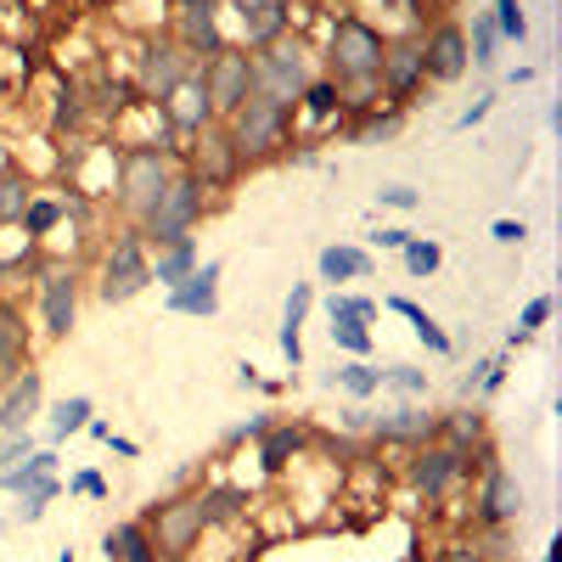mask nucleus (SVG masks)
Returning <instances> with one entry per match:
<instances>
[{"mask_svg":"<svg viewBox=\"0 0 562 562\" xmlns=\"http://www.w3.org/2000/svg\"><path fill=\"white\" fill-rule=\"evenodd\" d=\"M225 130H231V140H237L243 169H265V164H281L288 147H293V108L270 102V97H248L225 119Z\"/></svg>","mask_w":562,"mask_h":562,"instance_id":"nucleus-1","label":"nucleus"},{"mask_svg":"<svg viewBox=\"0 0 562 562\" xmlns=\"http://www.w3.org/2000/svg\"><path fill=\"white\" fill-rule=\"evenodd\" d=\"M214 214V198H209V186L192 175V169H175V180L164 186V198L158 209L140 220V237H147V248H169L180 237H198V225Z\"/></svg>","mask_w":562,"mask_h":562,"instance_id":"nucleus-2","label":"nucleus"},{"mask_svg":"<svg viewBox=\"0 0 562 562\" xmlns=\"http://www.w3.org/2000/svg\"><path fill=\"white\" fill-rule=\"evenodd\" d=\"M180 158L158 153V147H119V180H113V203L124 214V225H140L158 198H164V186L175 180Z\"/></svg>","mask_w":562,"mask_h":562,"instance_id":"nucleus-3","label":"nucleus"},{"mask_svg":"<svg viewBox=\"0 0 562 562\" xmlns=\"http://www.w3.org/2000/svg\"><path fill=\"white\" fill-rule=\"evenodd\" d=\"M153 248L140 237V225H124L108 237V248L97 254V299L102 304H130L153 288V270H147Z\"/></svg>","mask_w":562,"mask_h":562,"instance_id":"nucleus-4","label":"nucleus"},{"mask_svg":"<svg viewBox=\"0 0 562 562\" xmlns=\"http://www.w3.org/2000/svg\"><path fill=\"white\" fill-rule=\"evenodd\" d=\"M383 45H389V34L371 23V18H360V12H349V18H338L333 29H326V79L333 85H349V79H378V68H383Z\"/></svg>","mask_w":562,"mask_h":562,"instance_id":"nucleus-5","label":"nucleus"},{"mask_svg":"<svg viewBox=\"0 0 562 562\" xmlns=\"http://www.w3.org/2000/svg\"><path fill=\"white\" fill-rule=\"evenodd\" d=\"M34 293H40V333L63 344L79 326V293H85V265L79 259H52L45 254L34 270Z\"/></svg>","mask_w":562,"mask_h":562,"instance_id":"nucleus-6","label":"nucleus"},{"mask_svg":"<svg viewBox=\"0 0 562 562\" xmlns=\"http://www.w3.org/2000/svg\"><path fill=\"white\" fill-rule=\"evenodd\" d=\"M248 57H254V97H270V102L293 108L304 97V85L315 79V52L293 34L270 40L265 52H248Z\"/></svg>","mask_w":562,"mask_h":562,"instance_id":"nucleus-7","label":"nucleus"},{"mask_svg":"<svg viewBox=\"0 0 562 562\" xmlns=\"http://www.w3.org/2000/svg\"><path fill=\"white\" fill-rule=\"evenodd\" d=\"M479 467V495H473V529H518L524 518V484L506 473V461L495 450V439L484 450H473Z\"/></svg>","mask_w":562,"mask_h":562,"instance_id":"nucleus-8","label":"nucleus"},{"mask_svg":"<svg viewBox=\"0 0 562 562\" xmlns=\"http://www.w3.org/2000/svg\"><path fill=\"white\" fill-rule=\"evenodd\" d=\"M140 524H147L153 551H158L164 562H186V557H192V551L203 546V535H209L198 495H169V501H153L147 512H140Z\"/></svg>","mask_w":562,"mask_h":562,"instance_id":"nucleus-9","label":"nucleus"},{"mask_svg":"<svg viewBox=\"0 0 562 562\" xmlns=\"http://www.w3.org/2000/svg\"><path fill=\"white\" fill-rule=\"evenodd\" d=\"M198 63L175 45V34H140V45H135V74H130V85H135V97L140 102H164L169 90L192 74Z\"/></svg>","mask_w":562,"mask_h":562,"instance_id":"nucleus-10","label":"nucleus"},{"mask_svg":"<svg viewBox=\"0 0 562 562\" xmlns=\"http://www.w3.org/2000/svg\"><path fill=\"white\" fill-rule=\"evenodd\" d=\"M180 169H192L209 192H231L248 169H243V158H237V140H231V130L225 124H209V130H198L192 140L180 147Z\"/></svg>","mask_w":562,"mask_h":562,"instance_id":"nucleus-11","label":"nucleus"},{"mask_svg":"<svg viewBox=\"0 0 562 562\" xmlns=\"http://www.w3.org/2000/svg\"><path fill=\"white\" fill-rule=\"evenodd\" d=\"M198 79H203V90H209L214 119L225 124L231 113L254 97V57L243 52V45H225V52H214L209 63H198Z\"/></svg>","mask_w":562,"mask_h":562,"instance_id":"nucleus-12","label":"nucleus"},{"mask_svg":"<svg viewBox=\"0 0 562 562\" xmlns=\"http://www.w3.org/2000/svg\"><path fill=\"white\" fill-rule=\"evenodd\" d=\"M467 473H473V456H461V450H450V445H439V439L416 445L411 461H405V484H411L416 495H428V501L456 495V490L467 484Z\"/></svg>","mask_w":562,"mask_h":562,"instance_id":"nucleus-13","label":"nucleus"},{"mask_svg":"<svg viewBox=\"0 0 562 562\" xmlns=\"http://www.w3.org/2000/svg\"><path fill=\"white\" fill-rule=\"evenodd\" d=\"M378 85H383V102L389 108H411L422 90H428V68H422V40H416V29H405V34H389V45H383V68H378Z\"/></svg>","mask_w":562,"mask_h":562,"instance_id":"nucleus-14","label":"nucleus"},{"mask_svg":"<svg viewBox=\"0 0 562 562\" xmlns=\"http://www.w3.org/2000/svg\"><path fill=\"white\" fill-rule=\"evenodd\" d=\"M169 34H175V45H180L192 63H209L214 52H225V45H231L214 0H186V7H175V29H169Z\"/></svg>","mask_w":562,"mask_h":562,"instance_id":"nucleus-15","label":"nucleus"},{"mask_svg":"<svg viewBox=\"0 0 562 562\" xmlns=\"http://www.w3.org/2000/svg\"><path fill=\"white\" fill-rule=\"evenodd\" d=\"M422 40V68H428V85H450L467 74V29L456 18H434V29H416Z\"/></svg>","mask_w":562,"mask_h":562,"instance_id":"nucleus-16","label":"nucleus"},{"mask_svg":"<svg viewBox=\"0 0 562 562\" xmlns=\"http://www.w3.org/2000/svg\"><path fill=\"white\" fill-rule=\"evenodd\" d=\"M366 434H371V445H378V450H416V445L439 439V411L400 405V411H389V416H371Z\"/></svg>","mask_w":562,"mask_h":562,"instance_id":"nucleus-17","label":"nucleus"},{"mask_svg":"<svg viewBox=\"0 0 562 562\" xmlns=\"http://www.w3.org/2000/svg\"><path fill=\"white\" fill-rule=\"evenodd\" d=\"M220 276H225V265L220 259H203L192 276L180 281V288L164 293V310L169 315H192V321H214L220 315Z\"/></svg>","mask_w":562,"mask_h":562,"instance_id":"nucleus-18","label":"nucleus"},{"mask_svg":"<svg viewBox=\"0 0 562 562\" xmlns=\"http://www.w3.org/2000/svg\"><path fill=\"white\" fill-rule=\"evenodd\" d=\"M164 108V119H169V130L180 135V147H186V140H192L198 130H209V124H220L214 119V108H209V90H203V79H198V68L192 74H186L175 90H169V97L158 102Z\"/></svg>","mask_w":562,"mask_h":562,"instance_id":"nucleus-19","label":"nucleus"},{"mask_svg":"<svg viewBox=\"0 0 562 562\" xmlns=\"http://www.w3.org/2000/svg\"><path fill=\"white\" fill-rule=\"evenodd\" d=\"M40 411H45V371L40 366H23L12 383H0V434L34 428Z\"/></svg>","mask_w":562,"mask_h":562,"instance_id":"nucleus-20","label":"nucleus"},{"mask_svg":"<svg viewBox=\"0 0 562 562\" xmlns=\"http://www.w3.org/2000/svg\"><path fill=\"white\" fill-rule=\"evenodd\" d=\"M237 34L243 52H265L270 40L293 34V7L288 0H237Z\"/></svg>","mask_w":562,"mask_h":562,"instance_id":"nucleus-21","label":"nucleus"},{"mask_svg":"<svg viewBox=\"0 0 562 562\" xmlns=\"http://www.w3.org/2000/svg\"><path fill=\"white\" fill-rule=\"evenodd\" d=\"M310 439H315L310 422H281V416H276L270 428H265V439H259V467H265L270 479H281L293 461L310 456Z\"/></svg>","mask_w":562,"mask_h":562,"instance_id":"nucleus-22","label":"nucleus"},{"mask_svg":"<svg viewBox=\"0 0 562 562\" xmlns=\"http://www.w3.org/2000/svg\"><path fill=\"white\" fill-rule=\"evenodd\" d=\"M23 366H34V333L18 299H0V383H12Z\"/></svg>","mask_w":562,"mask_h":562,"instance_id":"nucleus-23","label":"nucleus"},{"mask_svg":"<svg viewBox=\"0 0 562 562\" xmlns=\"http://www.w3.org/2000/svg\"><path fill=\"white\" fill-rule=\"evenodd\" d=\"M439 445H450V450H461V456L484 450V445H490V416H484V405L473 400V405L439 411Z\"/></svg>","mask_w":562,"mask_h":562,"instance_id":"nucleus-24","label":"nucleus"},{"mask_svg":"<svg viewBox=\"0 0 562 562\" xmlns=\"http://www.w3.org/2000/svg\"><path fill=\"white\" fill-rule=\"evenodd\" d=\"M315 276L326 281V288H344V281H366L371 276V254L355 248V243H326L315 254Z\"/></svg>","mask_w":562,"mask_h":562,"instance_id":"nucleus-25","label":"nucleus"},{"mask_svg":"<svg viewBox=\"0 0 562 562\" xmlns=\"http://www.w3.org/2000/svg\"><path fill=\"white\" fill-rule=\"evenodd\" d=\"M203 265V248H198V237H180V243H169V248H153V259H147V270H153V281L169 293V288H180L186 276H192Z\"/></svg>","mask_w":562,"mask_h":562,"instance_id":"nucleus-26","label":"nucleus"},{"mask_svg":"<svg viewBox=\"0 0 562 562\" xmlns=\"http://www.w3.org/2000/svg\"><path fill=\"white\" fill-rule=\"evenodd\" d=\"M102 557H108V562H164V557L153 551V535H147V524H140V518L113 524V529L102 535Z\"/></svg>","mask_w":562,"mask_h":562,"instance_id":"nucleus-27","label":"nucleus"},{"mask_svg":"<svg viewBox=\"0 0 562 562\" xmlns=\"http://www.w3.org/2000/svg\"><path fill=\"white\" fill-rule=\"evenodd\" d=\"M198 506H203V524L209 529H225V524H237L243 512H248V490L243 484H203L198 490Z\"/></svg>","mask_w":562,"mask_h":562,"instance_id":"nucleus-28","label":"nucleus"},{"mask_svg":"<svg viewBox=\"0 0 562 562\" xmlns=\"http://www.w3.org/2000/svg\"><path fill=\"white\" fill-rule=\"evenodd\" d=\"M400 130H405V113H400V108H383V102L366 108V113H355V119L344 124V135L360 140V147H371V140H394Z\"/></svg>","mask_w":562,"mask_h":562,"instance_id":"nucleus-29","label":"nucleus"},{"mask_svg":"<svg viewBox=\"0 0 562 562\" xmlns=\"http://www.w3.org/2000/svg\"><path fill=\"white\" fill-rule=\"evenodd\" d=\"M90 416H97V400H90V394H68V400L52 405V416H45V434H52V445H63V439L85 434Z\"/></svg>","mask_w":562,"mask_h":562,"instance_id":"nucleus-30","label":"nucleus"},{"mask_svg":"<svg viewBox=\"0 0 562 562\" xmlns=\"http://www.w3.org/2000/svg\"><path fill=\"white\" fill-rule=\"evenodd\" d=\"M29 198H34L29 169L23 164H7V169H0V225H18L23 209H29Z\"/></svg>","mask_w":562,"mask_h":562,"instance_id":"nucleus-31","label":"nucleus"},{"mask_svg":"<svg viewBox=\"0 0 562 562\" xmlns=\"http://www.w3.org/2000/svg\"><path fill=\"white\" fill-rule=\"evenodd\" d=\"M333 389H344L349 400H371V394H383V371L371 366V360H344L333 378H326Z\"/></svg>","mask_w":562,"mask_h":562,"instance_id":"nucleus-32","label":"nucleus"},{"mask_svg":"<svg viewBox=\"0 0 562 562\" xmlns=\"http://www.w3.org/2000/svg\"><path fill=\"white\" fill-rule=\"evenodd\" d=\"M18 225H23V237H34V243H45V237H52V231L63 225V192H57V198H52V192H34Z\"/></svg>","mask_w":562,"mask_h":562,"instance_id":"nucleus-33","label":"nucleus"},{"mask_svg":"<svg viewBox=\"0 0 562 562\" xmlns=\"http://www.w3.org/2000/svg\"><path fill=\"white\" fill-rule=\"evenodd\" d=\"M52 473H57V450H34V456H23L18 467H7V473H0V490H7V495H23L29 484L52 479Z\"/></svg>","mask_w":562,"mask_h":562,"instance_id":"nucleus-34","label":"nucleus"},{"mask_svg":"<svg viewBox=\"0 0 562 562\" xmlns=\"http://www.w3.org/2000/svg\"><path fill=\"white\" fill-rule=\"evenodd\" d=\"M501 34L490 23V12H473V29H467V68H495Z\"/></svg>","mask_w":562,"mask_h":562,"instance_id":"nucleus-35","label":"nucleus"},{"mask_svg":"<svg viewBox=\"0 0 562 562\" xmlns=\"http://www.w3.org/2000/svg\"><path fill=\"white\" fill-rule=\"evenodd\" d=\"M57 495H63V479H57V473H52V479H40V484H29L23 495H12V501H18V506H12V518H18V524H40V518H45V506H52Z\"/></svg>","mask_w":562,"mask_h":562,"instance_id":"nucleus-36","label":"nucleus"},{"mask_svg":"<svg viewBox=\"0 0 562 562\" xmlns=\"http://www.w3.org/2000/svg\"><path fill=\"white\" fill-rule=\"evenodd\" d=\"M400 259H405V276H411V281H428V276H439L445 248H439L434 237H411V243L400 248Z\"/></svg>","mask_w":562,"mask_h":562,"instance_id":"nucleus-37","label":"nucleus"},{"mask_svg":"<svg viewBox=\"0 0 562 562\" xmlns=\"http://www.w3.org/2000/svg\"><path fill=\"white\" fill-rule=\"evenodd\" d=\"M333 344H338L349 360H371V349H378L371 326H366V321H349V315H338V321H333Z\"/></svg>","mask_w":562,"mask_h":562,"instance_id":"nucleus-38","label":"nucleus"},{"mask_svg":"<svg viewBox=\"0 0 562 562\" xmlns=\"http://www.w3.org/2000/svg\"><path fill=\"white\" fill-rule=\"evenodd\" d=\"M501 383H506V355H490V360H479V366L461 378V394H467V400H484V394H495Z\"/></svg>","mask_w":562,"mask_h":562,"instance_id":"nucleus-39","label":"nucleus"},{"mask_svg":"<svg viewBox=\"0 0 562 562\" xmlns=\"http://www.w3.org/2000/svg\"><path fill=\"white\" fill-rule=\"evenodd\" d=\"M490 23H495V34H501V40H512V45H524V40H529L524 0H495V7H490Z\"/></svg>","mask_w":562,"mask_h":562,"instance_id":"nucleus-40","label":"nucleus"},{"mask_svg":"<svg viewBox=\"0 0 562 562\" xmlns=\"http://www.w3.org/2000/svg\"><path fill=\"white\" fill-rule=\"evenodd\" d=\"M338 315H349V321H378V304L371 299H360V293H344V288H333L326 293V321H338Z\"/></svg>","mask_w":562,"mask_h":562,"instance_id":"nucleus-41","label":"nucleus"},{"mask_svg":"<svg viewBox=\"0 0 562 562\" xmlns=\"http://www.w3.org/2000/svg\"><path fill=\"white\" fill-rule=\"evenodd\" d=\"M551 310H557V304H551L546 293H535V299L524 304V315H518V326H512V349H518V344H529V338L540 333V326L551 321Z\"/></svg>","mask_w":562,"mask_h":562,"instance_id":"nucleus-42","label":"nucleus"},{"mask_svg":"<svg viewBox=\"0 0 562 562\" xmlns=\"http://www.w3.org/2000/svg\"><path fill=\"white\" fill-rule=\"evenodd\" d=\"M383 389H394L405 400H422V394H428V371H422V366H389L383 371Z\"/></svg>","mask_w":562,"mask_h":562,"instance_id":"nucleus-43","label":"nucleus"},{"mask_svg":"<svg viewBox=\"0 0 562 562\" xmlns=\"http://www.w3.org/2000/svg\"><path fill=\"white\" fill-rule=\"evenodd\" d=\"M310 310H315V288H310V281H293V293H288V304H281V326H299V333H304V321H310Z\"/></svg>","mask_w":562,"mask_h":562,"instance_id":"nucleus-44","label":"nucleus"},{"mask_svg":"<svg viewBox=\"0 0 562 562\" xmlns=\"http://www.w3.org/2000/svg\"><path fill=\"white\" fill-rule=\"evenodd\" d=\"M411 333H416V344H422V349H428V355H456V338L445 333V326H439L434 315H422V321L411 326Z\"/></svg>","mask_w":562,"mask_h":562,"instance_id":"nucleus-45","label":"nucleus"},{"mask_svg":"<svg viewBox=\"0 0 562 562\" xmlns=\"http://www.w3.org/2000/svg\"><path fill=\"white\" fill-rule=\"evenodd\" d=\"M473 546H479L490 562H506V557H512V529H473Z\"/></svg>","mask_w":562,"mask_h":562,"instance_id":"nucleus-46","label":"nucleus"},{"mask_svg":"<svg viewBox=\"0 0 562 562\" xmlns=\"http://www.w3.org/2000/svg\"><path fill=\"white\" fill-rule=\"evenodd\" d=\"M276 422V411H254L248 422H237V428L225 434V445H248V439H265V428Z\"/></svg>","mask_w":562,"mask_h":562,"instance_id":"nucleus-47","label":"nucleus"},{"mask_svg":"<svg viewBox=\"0 0 562 562\" xmlns=\"http://www.w3.org/2000/svg\"><path fill=\"white\" fill-rule=\"evenodd\" d=\"M40 445H34V434L23 428V434H7V445H0V473H7V467H18L23 456H34Z\"/></svg>","mask_w":562,"mask_h":562,"instance_id":"nucleus-48","label":"nucleus"},{"mask_svg":"<svg viewBox=\"0 0 562 562\" xmlns=\"http://www.w3.org/2000/svg\"><path fill=\"white\" fill-rule=\"evenodd\" d=\"M378 203H383V209H400V214H411V209H422V192H411V186H383V192H378Z\"/></svg>","mask_w":562,"mask_h":562,"instance_id":"nucleus-49","label":"nucleus"},{"mask_svg":"<svg viewBox=\"0 0 562 562\" xmlns=\"http://www.w3.org/2000/svg\"><path fill=\"white\" fill-rule=\"evenodd\" d=\"M68 490H79V495H90V501H108L113 490H108V479L97 473V467H85V473H74V484Z\"/></svg>","mask_w":562,"mask_h":562,"instance_id":"nucleus-50","label":"nucleus"},{"mask_svg":"<svg viewBox=\"0 0 562 562\" xmlns=\"http://www.w3.org/2000/svg\"><path fill=\"white\" fill-rule=\"evenodd\" d=\"M490 237H495L501 248H518V243L529 237V225H524V220H495V225H490Z\"/></svg>","mask_w":562,"mask_h":562,"instance_id":"nucleus-51","label":"nucleus"},{"mask_svg":"<svg viewBox=\"0 0 562 562\" xmlns=\"http://www.w3.org/2000/svg\"><path fill=\"white\" fill-rule=\"evenodd\" d=\"M411 237H416V231H405V225H383V231H371V248H389V254H400Z\"/></svg>","mask_w":562,"mask_h":562,"instance_id":"nucleus-52","label":"nucleus"},{"mask_svg":"<svg viewBox=\"0 0 562 562\" xmlns=\"http://www.w3.org/2000/svg\"><path fill=\"white\" fill-rule=\"evenodd\" d=\"M281 355H288L293 371L304 366V333H299V326H281Z\"/></svg>","mask_w":562,"mask_h":562,"instance_id":"nucleus-53","label":"nucleus"},{"mask_svg":"<svg viewBox=\"0 0 562 562\" xmlns=\"http://www.w3.org/2000/svg\"><path fill=\"white\" fill-rule=\"evenodd\" d=\"M490 108H495V97H479L473 108L461 113V130H473V124H484V119H490Z\"/></svg>","mask_w":562,"mask_h":562,"instance_id":"nucleus-54","label":"nucleus"},{"mask_svg":"<svg viewBox=\"0 0 562 562\" xmlns=\"http://www.w3.org/2000/svg\"><path fill=\"white\" fill-rule=\"evenodd\" d=\"M445 562H490V557H484L473 540H461V546H450V551H445Z\"/></svg>","mask_w":562,"mask_h":562,"instance_id":"nucleus-55","label":"nucleus"},{"mask_svg":"<svg viewBox=\"0 0 562 562\" xmlns=\"http://www.w3.org/2000/svg\"><path fill=\"white\" fill-rule=\"evenodd\" d=\"M102 445H108L113 456H124V461H135V456H140V445H135V439H124V434H108Z\"/></svg>","mask_w":562,"mask_h":562,"instance_id":"nucleus-56","label":"nucleus"},{"mask_svg":"<svg viewBox=\"0 0 562 562\" xmlns=\"http://www.w3.org/2000/svg\"><path fill=\"white\" fill-rule=\"evenodd\" d=\"M237 383H243V389H265V378H259L254 366H237Z\"/></svg>","mask_w":562,"mask_h":562,"instance_id":"nucleus-57","label":"nucleus"},{"mask_svg":"<svg viewBox=\"0 0 562 562\" xmlns=\"http://www.w3.org/2000/svg\"><path fill=\"white\" fill-rule=\"evenodd\" d=\"M85 434H90V439H97V445H102V439H108L113 428H108V422H102V416H90V422H85Z\"/></svg>","mask_w":562,"mask_h":562,"instance_id":"nucleus-58","label":"nucleus"},{"mask_svg":"<svg viewBox=\"0 0 562 562\" xmlns=\"http://www.w3.org/2000/svg\"><path fill=\"white\" fill-rule=\"evenodd\" d=\"M411 12L422 18V29H428V12H439V0H411Z\"/></svg>","mask_w":562,"mask_h":562,"instance_id":"nucleus-59","label":"nucleus"},{"mask_svg":"<svg viewBox=\"0 0 562 562\" xmlns=\"http://www.w3.org/2000/svg\"><path fill=\"white\" fill-rule=\"evenodd\" d=\"M169 7H186V0H169Z\"/></svg>","mask_w":562,"mask_h":562,"instance_id":"nucleus-60","label":"nucleus"}]
</instances>
